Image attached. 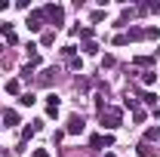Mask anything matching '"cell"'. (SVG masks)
Masks as SVG:
<instances>
[{
	"label": "cell",
	"instance_id": "1",
	"mask_svg": "<svg viewBox=\"0 0 160 157\" xmlns=\"http://www.w3.org/2000/svg\"><path fill=\"white\" fill-rule=\"evenodd\" d=\"M120 123H123V111L105 105V111H102V126H105V129H117Z\"/></svg>",
	"mask_w": 160,
	"mask_h": 157
},
{
	"label": "cell",
	"instance_id": "2",
	"mask_svg": "<svg viewBox=\"0 0 160 157\" xmlns=\"http://www.w3.org/2000/svg\"><path fill=\"white\" fill-rule=\"evenodd\" d=\"M43 9H46V19L52 22L56 28H62V25H65V9H62V6H56V3H49V6H43Z\"/></svg>",
	"mask_w": 160,
	"mask_h": 157
},
{
	"label": "cell",
	"instance_id": "3",
	"mask_svg": "<svg viewBox=\"0 0 160 157\" xmlns=\"http://www.w3.org/2000/svg\"><path fill=\"white\" fill-rule=\"evenodd\" d=\"M43 22H46V9H34V13H28V22H25V25H28L31 31H40Z\"/></svg>",
	"mask_w": 160,
	"mask_h": 157
},
{
	"label": "cell",
	"instance_id": "4",
	"mask_svg": "<svg viewBox=\"0 0 160 157\" xmlns=\"http://www.w3.org/2000/svg\"><path fill=\"white\" fill-rule=\"evenodd\" d=\"M83 126H86V123H83V117H80V114H71V117H68V126H65V133L80 136V133H83Z\"/></svg>",
	"mask_w": 160,
	"mask_h": 157
},
{
	"label": "cell",
	"instance_id": "5",
	"mask_svg": "<svg viewBox=\"0 0 160 157\" xmlns=\"http://www.w3.org/2000/svg\"><path fill=\"white\" fill-rule=\"evenodd\" d=\"M89 145H92V148H96V151H99V148H111V145H114V136H111V133H105V136H92L89 139Z\"/></svg>",
	"mask_w": 160,
	"mask_h": 157
},
{
	"label": "cell",
	"instance_id": "6",
	"mask_svg": "<svg viewBox=\"0 0 160 157\" xmlns=\"http://www.w3.org/2000/svg\"><path fill=\"white\" fill-rule=\"evenodd\" d=\"M157 9H160L157 0H148V3H139V6H136V13H142V16H148V13H157Z\"/></svg>",
	"mask_w": 160,
	"mask_h": 157
},
{
	"label": "cell",
	"instance_id": "7",
	"mask_svg": "<svg viewBox=\"0 0 160 157\" xmlns=\"http://www.w3.org/2000/svg\"><path fill=\"white\" fill-rule=\"evenodd\" d=\"M56 74H59V71H56V68H46V71H43V74H40V83H43V86H49V83H52V80H56Z\"/></svg>",
	"mask_w": 160,
	"mask_h": 157
},
{
	"label": "cell",
	"instance_id": "8",
	"mask_svg": "<svg viewBox=\"0 0 160 157\" xmlns=\"http://www.w3.org/2000/svg\"><path fill=\"white\" fill-rule=\"evenodd\" d=\"M3 123H6V126H16V123H19V111H12V108L3 111Z\"/></svg>",
	"mask_w": 160,
	"mask_h": 157
},
{
	"label": "cell",
	"instance_id": "9",
	"mask_svg": "<svg viewBox=\"0 0 160 157\" xmlns=\"http://www.w3.org/2000/svg\"><path fill=\"white\" fill-rule=\"evenodd\" d=\"M34 102H37V96H34V93H22V96H19V105H22V108H31Z\"/></svg>",
	"mask_w": 160,
	"mask_h": 157
},
{
	"label": "cell",
	"instance_id": "10",
	"mask_svg": "<svg viewBox=\"0 0 160 157\" xmlns=\"http://www.w3.org/2000/svg\"><path fill=\"white\" fill-rule=\"evenodd\" d=\"M6 93H9V96H19L22 93V80H6Z\"/></svg>",
	"mask_w": 160,
	"mask_h": 157
},
{
	"label": "cell",
	"instance_id": "11",
	"mask_svg": "<svg viewBox=\"0 0 160 157\" xmlns=\"http://www.w3.org/2000/svg\"><path fill=\"white\" fill-rule=\"evenodd\" d=\"M136 65H139V68H148V65H154V56H136Z\"/></svg>",
	"mask_w": 160,
	"mask_h": 157
},
{
	"label": "cell",
	"instance_id": "12",
	"mask_svg": "<svg viewBox=\"0 0 160 157\" xmlns=\"http://www.w3.org/2000/svg\"><path fill=\"white\" fill-rule=\"evenodd\" d=\"M142 83H145V86L157 83V74H154V71H142Z\"/></svg>",
	"mask_w": 160,
	"mask_h": 157
},
{
	"label": "cell",
	"instance_id": "13",
	"mask_svg": "<svg viewBox=\"0 0 160 157\" xmlns=\"http://www.w3.org/2000/svg\"><path fill=\"white\" fill-rule=\"evenodd\" d=\"M83 53H86V56H96V53H99V43L86 40V43H83Z\"/></svg>",
	"mask_w": 160,
	"mask_h": 157
},
{
	"label": "cell",
	"instance_id": "14",
	"mask_svg": "<svg viewBox=\"0 0 160 157\" xmlns=\"http://www.w3.org/2000/svg\"><path fill=\"white\" fill-rule=\"evenodd\" d=\"M123 105H126L129 111H139V99H136V96H126V99H123Z\"/></svg>",
	"mask_w": 160,
	"mask_h": 157
},
{
	"label": "cell",
	"instance_id": "15",
	"mask_svg": "<svg viewBox=\"0 0 160 157\" xmlns=\"http://www.w3.org/2000/svg\"><path fill=\"white\" fill-rule=\"evenodd\" d=\"M74 53H77V46H71V43H68V46H62V56H65L68 62L74 59Z\"/></svg>",
	"mask_w": 160,
	"mask_h": 157
},
{
	"label": "cell",
	"instance_id": "16",
	"mask_svg": "<svg viewBox=\"0 0 160 157\" xmlns=\"http://www.w3.org/2000/svg\"><path fill=\"white\" fill-rule=\"evenodd\" d=\"M40 43H43V46H52V43H56V34H52V31H46V34L40 37Z\"/></svg>",
	"mask_w": 160,
	"mask_h": 157
},
{
	"label": "cell",
	"instance_id": "17",
	"mask_svg": "<svg viewBox=\"0 0 160 157\" xmlns=\"http://www.w3.org/2000/svg\"><path fill=\"white\" fill-rule=\"evenodd\" d=\"M46 108H59V96H56V93L46 96Z\"/></svg>",
	"mask_w": 160,
	"mask_h": 157
},
{
	"label": "cell",
	"instance_id": "18",
	"mask_svg": "<svg viewBox=\"0 0 160 157\" xmlns=\"http://www.w3.org/2000/svg\"><path fill=\"white\" fill-rule=\"evenodd\" d=\"M145 37L157 40V37H160V28H157V25H154V28H145Z\"/></svg>",
	"mask_w": 160,
	"mask_h": 157
},
{
	"label": "cell",
	"instance_id": "19",
	"mask_svg": "<svg viewBox=\"0 0 160 157\" xmlns=\"http://www.w3.org/2000/svg\"><path fill=\"white\" fill-rule=\"evenodd\" d=\"M136 151H139V157H151V148H148V142H142Z\"/></svg>",
	"mask_w": 160,
	"mask_h": 157
},
{
	"label": "cell",
	"instance_id": "20",
	"mask_svg": "<svg viewBox=\"0 0 160 157\" xmlns=\"http://www.w3.org/2000/svg\"><path fill=\"white\" fill-rule=\"evenodd\" d=\"M19 74H22V80H31V74H34V68H31V65H25V68H22Z\"/></svg>",
	"mask_w": 160,
	"mask_h": 157
},
{
	"label": "cell",
	"instance_id": "21",
	"mask_svg": "<svg viewBox=\"0 0 160 157\" xmlns=\"http://www.w3.org/2000/svg\"><path fill=\"white\" fill-rule=\"evenodd\" d=\"M145 117H148V114H145L142 108H139V111H132V120H136V123H145Z\"/></svg>",
	"mask_w": 160,
	"mask_h": 157
},
{
	"label": "cell",
	"instance_id": "22",
	"mask_svg": "<svg viewBox=\"0 0 160 157\" xmlns=\"http://www.w3.org/2000/svg\"><path fill=\"white\" fill-rule=\"evenodd\" d=\"M145 139H148V142H151V139H160V126H154V129H148V133H145Z\"/></svg>",
	"mask_w": 160,
	"mask_h": 157
},
{
	"label": "cell",
	"instance_id": "23",
	"mask_svg": "<svg viewBox=\"0 0 160 157\" xmlns=\"http://www.w3.org/2000/svg\"><path fill=\"white\" fill-rule=\"evenodd\" d=\"M77 34H80V37H83V40H89V37H92V28H89V25H86V28H80Z\"/></svg>",
	"mask_w": 160,
	"mask_h": 157
},
{
	"label": "cell",
	"instance_id": "24",
	"mask_svg": "<svg viewBox=\"0 0 160 157\" xmlns=\"http://www.w3.org/2000/svg\"><path fill=\"white\" fill-rule=\"evenodd\" d=\"M142 102H145V105H154V102H157V96H154V93H145V96H142Z\"/></svg>",
	"mask_w": 160,
	"mask_h": 157
},
{
	"label": "cell",
	"instance_id": "25",
	"mask_svg": "<svg viewBox=\"0 0 160 157\" xmlns=\"http://www.w3.org/2000/svg\"><path fill=\"white\" fill-rule=\"evenodd\" d=\"M68 65H71V71H80V68H83V62H80V59H77V56H74V59L68 62Z\"/></svg>",
	"mask_w": 160,
	"mask_h": 157
},
{
	"label": "cell",
	"instance_id": "26",
	"mask_svg": "<svg viewBox=\"0 0 160 157\" xmlns=\"http://www.w3.org/2000/svg\"><path fill=\"white\" fill-rule=\"evenodd\" d=\"M102 68H114V56H105L102 59Z\"/></svg>",
	"mask_w": 160,
	"mask_h": 157
},
{
	"label": "cell",
	"instance_id": "27",
	"mask_svg": "<svg viewBox=\"0 0 160 157\" xmlns=\"http://www.w3.org/2000/svg\"><path fill=\"white\" fill-rule=\"evenodd\" d=\"M123 43H129V40H126V34H117V37H114V46H123Z\"/></svg>",
	"mask_w": 160,
	"mask_h": 157
},
{
	"label": "cell",
	"instance_id": "28",
	"mask_svg": "<svg viewBox=\"0 0 160 157\" xmlns=\"http://www.w3.org/2000/svg\"><path fill=\"white\" fill-rule=\"evenodd\" d=\"M34 157H49V151H46V148H37V151H34Z\"/></svg>",
	"mask_w": 160,
	"mask_h": 157
},
{
	"label": "cell",
	"instance_id": "29",
	"mask_svg": "<svg viewBox=\"0 0 160 157\" xmlns=\"http://www.w3.org/2000/svg\"><path fill=\"white\" fill-rule=\"evenodd\" d=\"M9 9V0H0V13H6Z\"/></svg>",
	"mask_w": 160,
	"mask_h": 157
},
{
	"label": "cell",
	"instance_id": "30",
	"mask_svg": "<svg viewBox=\"0 0 160 157\" xmlns=\"http://www.w3.org/2000/svg\"><path fill=\"white\" fill-rule=\"evenodd\" d=\"M105 157H114V154H108V151H105Z\"/></svg>",
	"mask_w": 160,
	"mask_h": 157
}]
</instances>
